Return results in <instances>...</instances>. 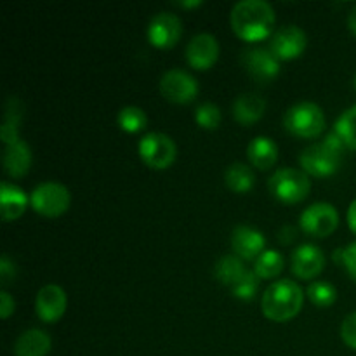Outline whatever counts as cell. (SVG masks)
<instances>
[{
    "instance_id": "e0dca14e",
    "label": "cell",
    "mask_w": 356,
    "mask_h": 356,
    "mask_svg": "<svg viewBox=\"0 0 356 356\" xmlns=\"http://www.w3.org/2000/svg\"><path fill=\"white\" fill-rule=\"evenodd\" d=\"M28 197L21 188L3 181L0 184V211L3 221H14L26 211Z\"/></svg>"
},
{
    "instance_id": "83f0119b",
    "label": "cell",
    "mask_w": 356,
    "mask_h": 356,
    "mask_svg": "<svg viewBox=\"0 0 356 356\" xmlns=\"http://www.w3.org/2000/svg\"><path fill=\"white\" fill-rule=\"evenodd\" d=\"M308 298L318 308H329L336 302L337 299V291L332 284L329 282H313L308 287Z\"/></svg>"
},
{
    "instance_id": "ffe728a7",
    "label": "cell",
    "mask_w": 356,
    "mask_h": 356,
    "mask_svg": "<svg viewBox=\"0 0 356 356\" xmlns=\"http://www.w3.org/2000/svg\"><path fill=\"white\" fill-rule=\"evenodd\" d=\"M266 110V101L254 92H245L238 96L233 103V117L238 124L250 125L259 120Z\"/></svg>"
},
{
    "instance_id": "9c48e42d",
    "label": "cell",
    "mask_w": 356,
    "mask_h": 356,
    "mask_svg": "<svg viewBox=\"0 0 356 356\" xmlns=\"http://www.w3.org/2000/svg\"><path fill=\"white\" fill-rule=\"evenodd\" d=\"M160 92L165 99L177 104L193 101L198 94V82L193 75L179 68L169 70L160 79Z\"/></svg>"
},
{
    "instance_id": "7402d4cb",
    "label": "cell",
    "mask_w": 356,
    "mask_h": 356,
    "mask_svg": "<svg viewBox=\"0 0 356 356\" xmlns=\"http://www.w3.org/2000/svg\"><path fill=\"white\" fill-rule=\"evenodd\" d=\"M21 111H23V106H21L19 99L17 97H9L6 104V118H3V125L0 129V138L6 143V146L19 141L17 131H19Z\"/></svg>"
},
{
    "instance_id": "8fae6325",
    "label": "cell",
    "mask_w": 356,
    "mask_h": 356,
    "mask_svg": "<svg viewBox=\"0 0 356 356\" xmlns=\"http://www.w3.org/2000/svg\"><path fill=\"white\" fill-rule=\"evenodd\" d=\"M183 24L181 19L172 13H159L152 17L148 24L149 44L159 49H170L177 44Z\"/></svg>"
},
{
    "instance_id": "7c38bea8",
    "label": "cell",
    "mask_w": 356,
    "mask_h": 356,
    "mask_svg": "<svg viewBox=\"0 0 356 356\" xmlns=\"http://www.w3.org/2000/svg\"><path fill=\"white\" fill-rule=\"evenodd\" d=\"M306 44H308V37L305 31L296 24H287L273 35L270 42V51L278 59L289 61V59L299 58L306 49Z\"/></svg>"
},
{
    "instance_id": "6da1fadb",
    "label": "cell",
    "mask_w": 356,
    "mask_h": 356,
    "mask_svg": "<svg viewBox=\"0 0 356 356\" xmlns=\"http://www.w3.org/2000/svg\"><path fill=\"white\" fill-rule=\"evenodd\" d=\"M229 21L242 40L259 42L273 31L275 10L264 0H240L233 6Z\"/></svg>"
},
{
    "instance_id": "74e56055",
    "label": "cell",
    "mask_w": 356,
    "mask_h": 356,
    "mask_svg": "<svg viewBox=\"0 0 356 356\" xmlns=\"http://www.w3.org/2000/svg\"><path fill=\"white\" fill-rule=\"evenodd\" d=\"M177 6H181V7H198V6H202V2H200V0H191V2H177Z\"/></svg>"
},
{
    "instance_id": "d4e9b609",
    "label": "cell",
    "mask_w": 356,
    "mask_h": 356,
    "mask_svg": "<svg viewBox=\"0 0 356 356\" xmlns=\"http://www.w3.org/2000/svg\"><path fill=\"white\" fill-rule=\"evenodd\" d=\"M284 270V257L277 250H264L254 264V273L259 278H275Z\"/></svg>"
},
{
    "instance_id": "8992f818",
    "label": "cell",
    "mask_w": 356,
    "mask_h": 356,
    "mask_svg": "<svg viewBox=\"0 0 356 356\" xmlns=\"http://www.w3.org/2000/svg\"><path fill=\"white\" fill-rule=\"evenodd\" d=\"M70 204H72V195H70L68 188L56 181L38 184L30 195L31 209L45 218H58V216L65 214Z\"/></svg>"
},
{
    "instance_id": "277c9868",
    "label": "cell",
    "mask_w": 356,
    "mask_h": 356,
    "mask_svg": "<svg viewBox=\"0 0 356 356\" xmlns=\"http://www.w3.org/2000/svg\"><path fill=\"white\" fill-rule=\"evenodd\" d=\"M284 125L291 134L312 139L320 136V132L325 129V115L318 104L312 101H301L285 111Z\"/></svg>"
},
{
    "instance_id": "5b68a950",
    "label": "cell",
    "mask_w": 356,
    "mask_h": 356,
    "mask_svg": "<svg viewBox=\"0 0 356 356\" xmlns=\"http://www.w3.org/2000/svg\"><path fill=\"white\" fill-rule=\"evenodd\" d=\"M268 188L275 200L282 202V204H298L308 197L312 183L305 170L285 167V169L277 170L270 177Z\"/></svg>"
},
{
    "instance_id": "4fadbf2b",
    "label": "cell",
    "mask_w": 356,
    "mask_h": 356,
    "mask_svg": "<svg viewBox=\"0 0 356 356\" xmlns=\"http://www.w3.org/2000/svg\"><path fill=\"white\" fill-rule=\"evenodd\" d=\"M66 292L59 285L49 284L38 291L35 299V309L37 316L45 323H54L65 315L66 312Z\"/></svg>"
},
{
    "instance_id": "9a60e30c",
    "label": "cell",
    "mask_w": 356,
    "mask_h": 356,
    "mask_svg": "<svg viewBox=\"0 0 356 356\" xmlns=\"http://www.w3.org/2000/svg\"><path fill=\"white\" fill-rule=\"evenodd\" d=\"M219 58V44L214 35L198 33L186 47V59L191 68L209 70Z\"/></svg>"
},
{
    "instance_id": "e575fe53",
    "label": "cell",
    "mask_w": 356,
    "mask_h": 356,
    "mask_svg": "<svg viewBox=\"0 0 356 356\" xmlns=\"http://www.w3.org/2000/svg\"><path fill=\"white\" fill-rule=\"evenodd\" d=\"M296 238H298V229H296L294 226L285 225V226H282L280 232H278V240H280L282 243H285V245L291 242H294Z\"/></svg>"
},
{
    "instance_id": "d590c367",
    "label": "cell",
    "mask_w": 356,
    "mask_h": 356,
    "mask_svg": "<svg viewBox=\"0 0 356 356\" xmlns=\"http://www.w3.org/2000/svg\"><path fill=\"white\" fill-rule=\"evenodd\" d=\"M348 225H350V229L356 235V198L351 202L350 209H348Z\"/></svg>"
},
{
    "instance_id": "f1b7e54d",
    "label": "cell",
    "mask_w": 356,
    "mask_h": 356,
    "mask_svg": "<svg viewBox=\"0 0 356 356\" xmlns=\"http://www.w3.org/2000/svg\"><path fill=\"white\" fill-rule=\"evenodd\" d=\"M195 120L202 129H218L221 124V110L214 103H202L195 110Z\"/></svg>"
},
{
    "instance_id": "7a4b0ae2",
    "label": "cell",
    "mask_w": 356,
    "mask_h": 356,
    "mask_svg": "<svg viewBox=\"0 0 356 356\" xmlns=\"http://www.w3.org/2000/svg\"><path fill=\"white\" fill-rule=\"evenodd\" d=\"M302 301H305L302 289L296 282L285 278V280L275 282L264 291L261 309L268 320L284 323L301 312Z\"/></svg>"
},
{
    "instance_id": "3957f363",
    "label": "cell",
    "mask_w": 356,
    "mask_h": 356,
    "mask_svg": "<svg viewBox=\"0 0 356 356\" xmlns=\"http://www.w3.org/2000/svg\"><path fill=\"white\" fill-rule=\"evenodd\" d=\"M346 148L336 132L327 134L322 143L308 146L299 155V163L306 174L315 177H327L337 172L343 163V152Z\"/></svg>"
},
{
    "instance_id": "484cf974",
    "label": "cell",
    "mask_w": 356,
    "mask_h": 356,
    "mask_svg": "<svg viewBox=\"0 0 356 356\" xmlns=\"http://www.w3.org/2000/svg\"><path fill=\"white\" fill-rule=\"evenodd\" d=\"M334 132L339 136L341 141L348 148L356 149V104L341 113V117L336 120V125H334Z\"/></svg>"
},
{
    "instance_id": "1f68e13d",
    "label": "cell",
    "mask_w": 356,
    "mask_h": 356,
    "mask_svg": "<svg viewBox=\"0 0 356 356\" xmlns=\"http://www.w3.org/2000/svg\"><path fill=\"white\" fill-rule=\"evenodd\" d=\"M341 261L346 266L348 273H350L351 280L356 284V242L350 243L346 249H343V254H341Z\"/></svg>"
},
{
    "instance_id": "44dd1931",
    "label": "cell",
    "mask_w": 356,
    "mask_h": 356,
    "mask_svg": "<svg viewBox=\"0 0 356 356\" xmlns=\"http://www.w3.org/2000/svg\"><path fill=\"white\" fill-rule=\"evenodd\" d=\"M247 156L250 163L261 170H268L278 159V146L268 136H257L247 146Z\"/></svg>"
},
{
    "instance_id": "4dcf8cb0",
    "label": "cell",
    "mask_w": 356,
    "mask_h": 356,
    "mask_svg": "<svg viewBox=\"0 0 356 356\" xmlns=\"http://www.w3.org/2000/svg\"><path fill=\"white\" fill-rule=\"evenodd\" d=\"M341 337H343L346 346L356 350V312L344 318L343 325H341Z\"/></svg>"
},
{
    "instance_id": "ac0fdd59",
    "label": "cell",
    "mask_w": 356,
    "mask_h": 356,
    "mask_svg": "<svg viewBox=\"0 0 356 356\" xmlns=\"http://www.w3.org/2000/svg\"><path fill=\"white\" fill-rule=\"evenodd\" d=\"M31 167V149L24 141L7 145L3 149V169L10 177H23Z\"/></svg>"
},
{
    "instance_id": "f546056e",
    "label": "cell",
    "mask_w": 356,
    "mask_h": 356,
    "mask_svg": "<svg viewBox=\"0 0 356 356\" xmlns=\"http://www.w3.org/2000/svg\"><path fill=\"white\" fill-rule=\"evenodd\" d=\"M259 289V277L254 271H245L242 278L232 287V294L238 299H252Z\"/></svg>"
},
{
    "instance_id": "603a6c76",
    "label": "cell",
    "mask_w": 356,
    "mask_h": 356,
    "mask_svg": "<svg viewBox=\"0 0 356 356\" xmlns=\"http://www.w3.org/2000/svg\"><path fill=\"white\" fill-rule=\"evenodd\" d=\"M225 181L228 188L235 193H247L252 190L254 183H256V176H254L252 169L245 163H232L225 172Z\"/></svg>"
},
{
    "instance_id": "4316f807",
    "label": "cell",
    "mask_w": 356,
    "mask_h": 356,
    "mask_svg": "<svg viewBox=\"0 0 356 356\" xmlns=\"http://www.w3.org/2000/svg\"><path fill=\"white\" fill-rule=\"evenodd\" d=\"M117 122L122 131L134 134V132L143 131L146 127L148 117H146V113L139 106H124L118 111Z\"/></svg>"
},
{
    "instance_id": "52a82bcc",
    "label": "cell",
    "mask_w": 356,
    "mask_h": 356,
    "mask_svg": "<svg viewBox=\"0 0 356 356\" xmlns=\"http://www.w3.org/2000/svg\"><path fill=\"white\" fill-rule=\"evenodd\" d=\"M138 152L146 165L155 170H163L176 160V143L170 136L162 132H149L141 138Z\"/></svg>"
},
{
    "instance_id": "f35d334b",
    "label": "cell",
    "mask_w": 356,
    "mask_h": 356,
    "mask_svg": "<svg viewBox=\"0 0 356 356\" xmlns=\"http://www.w3.org/2000/svg\"><path fill=\"white\" fill-rule=\"evenodd\" d=\"M355 87H356V76H355Z\"/></svg>"
},
{
    "instance_id": "d6a6232c",
    "label": "cell",
    "mask_w": 356,
    "mask_h": 356,
    "mask_svg": "<svg viewBox=\"0 0 356 356\" xmlns=\"http://www.w3.org/2000/svg\"><path fill=\"white\" fill-rule=\"evenodd\" d=\"M14 275H16V268L10 263L9 257L3 254V256L0 257V282H2L3 285L9 284V282H13Z\"/></svg>"
},
{
    "instance_id": "30bf717a",
    "label": "cell",
    "mask_w": 356,
    "mask_h": 356,
    "mask_svg": "<svg viewBox=\"0 0 356 356\" xmlns=\"http://www.w3.org/2000/svg\"><path fill=\"white\" fill-rule=\"evenodd\" d=\"M242 65L257 82H270L280 73V59L270 49H247L242 54Z\"/></svg>"
},
{
    "instance_id": "836d02e7",
    "label": "cell",
    "mask_w": 356,
    "mask_h": 356,
    "mask_svg": "<svg viewBox=\"0 0 356 356\" xmlns=\"http://www.w3.org/2000/svg\"><path fill=\"white\" fill-rule=\"evenodd\" d=\"M14 308H16V305H14V299L10 298L9 292H0V316L7 320L14 313Z\"/></svg>"
},
{
    "instance_id": "2e32d148",
    "label": "cell",
    "mask_w": 356,
    "mask_h": 356,
    "mask_svg": "<svg viewBox=\"0 0 356 356\" xmlns=\"http://www.w3.org/2000/svg\"><path fill=\"white\" fill-rule=\"evenodd\" d=\"M266 238L252 226H236L232 233V249L240 259H257L264 252Z\"/></svg>"
},
{
    "instance_id": "5bb4252c",
    "label": "cell",
    "mask_w": 356,
    "mask_h": 356,
    "mask_svg": "<svg viewBox=\"0 0 356 356\" xmlns=\"http://www.w3.org/2000/svg\"><path fill=\"white\" fill-rule=\"evenodd\" d=\"M323 268H325V256L322 249L313 243L299 245L292 254V271L298 278L312 280L322 273Z\"/></svg>"
},
{
    "instance_id": "d6986e66",
    "label": "cell",
    "mask_w": 356,
    "mask_h": 356,
    "mask_svg": "<svg viewBox=\"0 0 356 356\" xmlns=\"http://www.w3.org/2000/svg\"><path fill=\"white\" fill-rule=\"evenodd\" d=\"M51 337L40 329L24 330L14 344L16 356H47L51 351Z\"/></svg>"
},
{
    "instance_id": "8d00e7d4",
    "label": "cell",
    "mask_w": 356,
    "mask_h": 356,
    "mask_svg": "<svg viewBox=\"0 0 356 356\" xmlns=\"http://www.w3.org/2000/svg\"><path fill=\"white\" fill-rule=\"evenodd\" d=\"M348 28L356 35V6H353V9L348 14Z\"/></svg>"
},
{
    "instance_id": "ba28073f",
    "label": "cell",
    "mask_w": 356,
    "mask_h": 356,
    "mask_svg": "<svg viewBox=\"0 0 356 356\" xmlns=\"http://www.w3.org/2000/svg\"><path fill=\"white\" fill-rule=\"evenodd\" d=\"M299 225H301L302 232L308 233L309 236L325 238L330 233L336 232L337 225H339V214L334 205L327 204V202H316L302 211Z\"/></svg>"
},
{
    "instance_id": "cb8c5ba5",
    "label": "cell",
    "mask_w": 356,
    "mask_h": 356,
    "mask_svg": "<svg viewBox=\"0 0 356 356\" xmlns=\"http://www.w3.org/2000/svg\"><path fill=\"white\" fill-rule=\"evenodd\" d=\"M245 271L242 259L236 256L221 257L214 266V275L218 282H221L222 285H229V287H233L245 275Z\"/></svg>"
}]
</instances>
